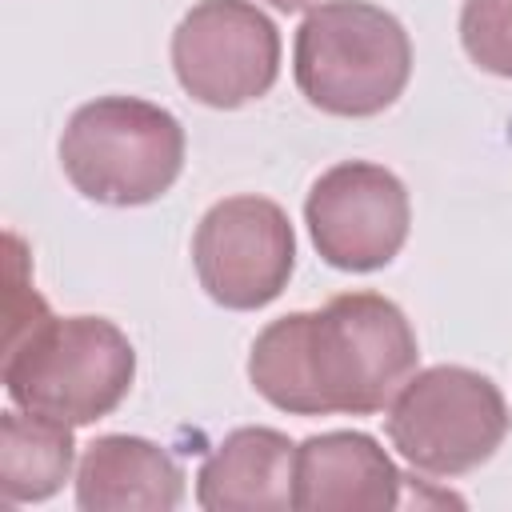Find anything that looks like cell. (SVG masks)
Listing matches in <instances>:
<instances>
[{"instance_id": "obj_1", "label": "cell", "mask_w": 512, "mask_h": 512, "mask_svg": "<svg viewBox=\"0 0 512 512\" xmlns=\"http://www.w3.org/2000/svg\"><path fill=\"white\" fill-rule=\"evenodd\" d=\"M404 308L380 292H340L320 312H288L248 352L252 388L288 416H372L416 372Z\"/></svg>"}, {"instance_id": "obj_2", "label": "cell", "mask_w": 512, "mask_h": 512, "mask_svg": "<svg viewBox=\"0 0 512 512\" xmlns=\"http://www.w3.org/2000/svg\"><path fill=\"white\" fill-rule=\"evenodd\" d=\"M0 376L16 408L80 428L120 408L136 380V348L104 316L48 312L4 336Z\"/></svg>"}, {"instance_id": "obj_3", "label": "cell", "mask_w": 512, "mask_h": 512, "mask_svg": "<svg viewBox=\"0 0 512 512\" xmlns=\"http://www.w3.org/2000/svg\"><path fill=\"white\" fill-rule=\"evenodd\" d=\"M292 76L300 96L328 116H380L408 88L412 40L372 0H320L296 28Z\"/></svg>"}, {"instance_id": "obj_4", "label": "cell", "mask_w": 512, "mask_h": 512, "mask_svg": "<svg viewBox=\"0 0 512 512\" xmlns=\"http://www.w3.org/2000/svg\"><path fill=\"white\" fill-rule=\"evenodd\" d=\"M60 168L84 200L140 208L176 184L184 168V128L152 100L96 96L68 116Z\"/></svg>"}, {"instance_id": "obj_5", "label": "cell", "mask_w": 512, "mask_h": 512, "mask_svg": "<svg viewBox=\"0 0 512 512\" xmlns=\"http://www.w3.org/2000/svg\"><path fill=\"white\" fill-rule=\"evenodd\" d=\"M392 448L424 476H464L496 456L512 412L492 376L432 364L404 380L384 412Z\"/></svg>"}, {"instance_id": "obj_6", "label": "cell", "mask_w": 512, "mask_h": 512, "mask_svg": "<svg viewBox=\"0 0 512 512\" xmlns=\"http://www.w3.org/2000/svg\"><path fill=\"white\" fill-rule=\"evenodd\" d=\"M172 72L204 108H244L280 76V28L252 0H200L172 32Z\"/></svg>"}, {"instance_id": "obj_7", "label": "cell", "mask_w": 512, "mask_h": 512, "mask_svg": "<svg viewBox=\"0 0 512 512\" xmlns=\"http://www.w3.org/2000/svg\"><path fill=\"white\" fill-rule=\"evenodd\" d=\"M192 268L208 300L228 312L272 304L296 268V232L288 212L268 196L216 200L192 236Z\"/></svg>"}, {"instance_id": "obj_8", "label": "cell", "mask_w": 512, "mask_h": 512, "mask_svg": "<svg viewBox=\"0 0 512 512\" xmlns=\"http://www.w3.org/2000/svg\"><path fill=\"white\" fill-rule=\"evenodd\" d=\"M304 224L324 264L340 272H376L400 256L412 228V200L392 168L340 160L308 188Z\"/></svg>"}, {"instance_id": "obj_9", "label": "cell", "mask_w": 512, "mask_h": 512, "mask_svg": "<svg viewBox=\"0 0 512 512\" xmlns=\"http://www.w3.org/2000/svg\"><path fill=\"white\" fill-rule=\"evenodd\" d=\"M404 472L368 432H320L296 444L292 508L384 512L404 504Z\"/></svg>"}, {"instance_id": "obj_10", "label": "cell", "mask_w": 512, "mask_h": 512, "mask_svg": "<svg viewBox=\"0 0 512 512\" xmlns=\"http://www.w3.org/2000/svg\"><path fill=\"white\" fill-rule=\"evenodd\" d=\"M184 500V468L144 436H96L76 464L80 512H172Z\"/></svg>"}, {"instance_id": "obj_11", "label": "cell", "mask_w": 512, "mask_h": 512, "mask_svg": "<svg viewBox=\"0 0 512 512\" xmlns=\"http://www.w3.org/2000/svg\"><path fill=\"white\" fill-rule=\"evenodd\" d=\"M296 444L280 428H232L196 472L204 512H284L292 508Z\"/></svg>"}, {"instance_id": "obj_12", "label": "cell", "mask_w": 512, "mask_h": 512, "mask_svg": "<svg viewBox=\"0 0 512 512\" xmlns=\"http://www.w3.org/2000/svg\"><path fill=\"white\" fill-rule=\"evenodd\" d=\"M76 460V440L72 424L28 412V408H8L0 412V504H40L64 488L72 476Z\"/></svg>"}, {"instance_id": "obj_13", "label": "cell", "mask_w": 512, "mask_h": 512, "mask_svg": "<svg viewBox=\"0 0 512 512\" xmlns=\"http://www.w3.org/2000/svg\"><path fill=\"white\" fill-rule=\"evenodd\" d=\"M460 44L476 68L512 80V0H464Z\"/></svg>"}, {"instance_id": "obj_14", "label": "cell", "mask_w": 512, "mask_h": 512, "mask_svg": "<svg viewBox=\"0 0 512 512\" xmlns=\"http://www.w3.org/2000/svg\"><path fill=\"white\" fill-rule=\"evenodd\" d=\"M276 12H300V8H308L312 0H268Z\"/></svg>"}]
</instances>
